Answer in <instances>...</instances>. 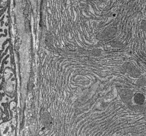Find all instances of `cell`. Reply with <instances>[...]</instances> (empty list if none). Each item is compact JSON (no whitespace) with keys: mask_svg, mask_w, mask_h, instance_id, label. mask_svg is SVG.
<instances>
[{"mask_svg":"<svg viewBox=\"0 0 146 136\" xmlns=\"http://www.w3.org/2000/svg\"><path fill=\"white\" fill-rule=\"evenodd\" d=\"M53 40H53V36L52 35L50 34V35L47 36L46 38V41H45L46 45L48 46H51L52 43H53Z\"/></svg>","mask_w":146,"mask_h":136,"instance_id":"1","label":"cell"},{"mask_svg":"<svg viewBox=\"0 0 146 136\" xmlns=\"http://www.w3.org/2000/svg\"><path fill=\"white\" fill-rule=\"evenodd\" d=\"M141 27L143 30H145V21H143V22H142Z\"/></svg>","mask_w":146,"mask_h":136,"instance_id":"2","label":"cell"},{"mask_svg":"<svg viewBox=\"0 0 146 136\" xmlns=\"http://www.w3.org/2000/svg\"><path fill=\"white\" fill-rule=\"evenodd\" d=\"M3 114V110L1 108V107H0V121H1V118H2Z\"/></svg>","mask_w":146,"mask_h":136,"instance_id":"3","label":"cell"}]
</instances>
